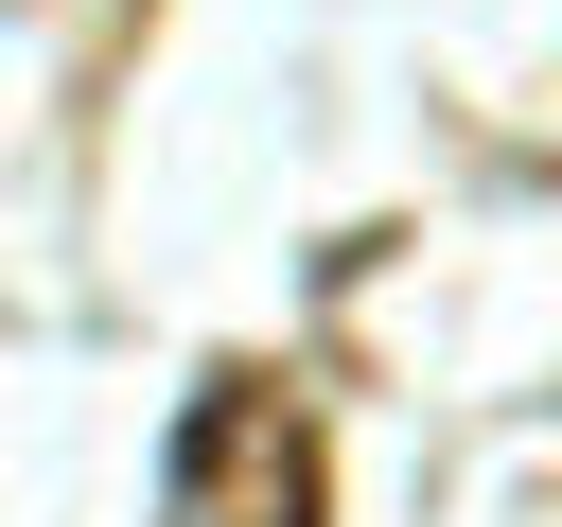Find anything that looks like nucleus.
I'll return each instance as SVG.
<instances>
[{
  "label": "nucleus",
  "instance_id": "f257e3e1",
  "mask_svg": "<svg viewBox=\"0 0 562 527\" xmlns=\"http://www.w3.org/2000/svg\"><path fill=\"white\" fill-rule=\"evenodd\" d=\"M176 509L211 527H316V439L263 404V369H211L193 422H176Z\"/></svg>",
  "mask_w": 562,
  "mask_h": 527
}]
</instances>
